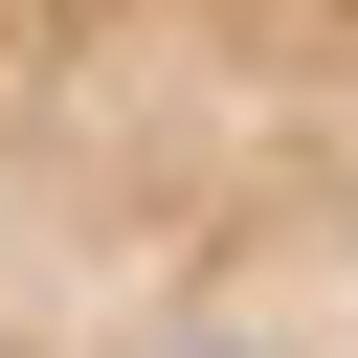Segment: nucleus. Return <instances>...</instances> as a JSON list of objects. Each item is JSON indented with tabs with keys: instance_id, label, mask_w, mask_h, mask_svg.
<instances>
[{
	"instance_id": "f257e3e1",
	"label": "nucleus",
	"mask_w": 358,
	"mask_h": 358,
	"mask_svg": "<svg viewBox=\"0 0 358 358\" xmlns=\"http://www.w3.org/2000/svg\"><path fill=\"white\" fill-rule=\"evenodd\" d=\"M0 358H358V0H0Z\"/></svg>"
}]
</instances>
